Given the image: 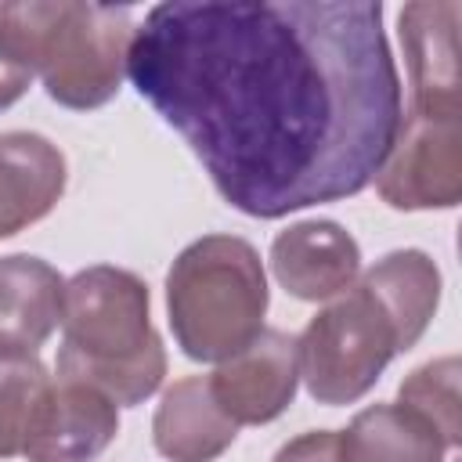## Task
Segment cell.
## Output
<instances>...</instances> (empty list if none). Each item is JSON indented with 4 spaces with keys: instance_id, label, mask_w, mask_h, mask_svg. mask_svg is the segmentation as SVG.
Returning <instances> with one entry per match:
<instances>
[{
    "instance_id": "6da1fadb",
    "label": "cell",
    "mask_w": 462,
    "mask_h": 462,
    "mask_svg": "<svg viewBox=\"0 0 462 462\" xmlns=\"http://www.w3.org/2000/svg\"><path fill=\"white\" fill-rule=\"evenodd\" d=\"M126 79L256 220L365 191L404 119L383 4L368 0L155 4Z\"/></svg>"
},
{
    "instance_id": "7a4b0ae2",
    "label": "cell",
    "mask_w": 462,
    "mask_h": 462,
    "mask_svg": "<svg viewBox=\"0 0 462 462\" xmlns=\"http://www.w3.org/2000/svg\"><path fill=\"white\" fill-rule=\"evenodd\" d=\"M148 285L112 263L76 271L61 292L58 375L101 390L116 408H134L162 386L166 346L152 328Z\"/></svg>"
},
{
    "instance_id": "3957f363",
    "label": "cell",
    "mask_w": 462,
    "mask_h": 462,
    "mask_svg": "<svg viewBox=\"0 0 462 462\" xmlns=\"http://www.w3.org/2000/svg\"><path fill=\"white\" fill-rule=\"evenodd\" d=\"M130 7L79 0L0 4V51L43 79L51 101L90 112L108 105L130 58Z\"/></svg>"
},
{
    "instance_id": "277c9868",
    "label": "cell",
    "mask_w": 462,
    "mask_h": 462,
    "mask_svg": "<svg viewBox=\"0 0 462 462\" xmlns=\"http://www.w3.org/2000/svg\"><path fill=\"white\" fill-rule=\"evenodd\" d=\"M267 274L260 253L238 235H202L166 274V314L191 361H227L263 332Z\"/></svg>"
},
{
    "instance_id": "5b68a950",
    "label": "cell",
    "mask_w": 462,
    "mask_h": 462,
    "mask_svg": "<svg viewBox=\"0 0 462 462\" xmlns=\"http://www.w3.org/2000/svg\"><path fill=\"white\" fill-rule=\"evenodd\" d=\"M300 379L318 404L339 408L361 401L397 354L393 328L375 300L350 285L328 300L300 332Z\"/></svg>"
},
{
    "instance_id": "8992f818",
    "label": "cell",
    "mask_w": 462,
    "mask_h": 462,
    "mask_svg": "<svg viewBox=\"0 0 462 462\" xmlns=\"http://www.w3.org/2000/svg\"><path fill=\"white\" fill-rule=\"evenodd\" d=\"M375 191L390 209H451L462 199V119H426L408 112L397 141L375 173Z\"/></svg>"
},
{
    "instance_id": "52a82bcc",
    "label": "cell",
    "mask_w": 462,
    "mask_h": 462,
    "mask_svg": "<svg viewBox=\"0 0 462 462\" xmlns=\"http://www.w3.org/2000/svg\"><path fill=\"white\" fill-rule=\"evenodd\" d=\"M458 18H462L458 0H415V4H404L397 14L415 116L462 119Z\"/></svg>"
},
{
    "instance_id": "ba28073f",
    "label": "cell",
    "mask_w": 462,
    "mask_h": 462,
    "mask_svg": "<svg viewBox=\"0 0 462 462\" xmlns=\"http://www.w3.org/2000/svg\"><path fill=\"white\" fill-rule=\"evenodd\" d=\"M300 354L296 339L282 328H263L245 350L220 361L209 375V390L235 426L274 422L296 397Z\"/></svg>"
},
{
    "instance_id": "9c48e42d",
    "label": "cell",
    "mask_w": 462,
    "mask_h": 462,
    "mask_svg": "<svg viewBox=\"0 0 462 462\" xmlns=\"http://www.w3.org/2000/svg\"><path fill=\"white\" fill-rule=\"evenodd\" d=\"M119 433V408L101 390L79 379H51V390L32 419L25 462H94Z\"/></svg>"
},
{
    "instance_id": "30bf717a",
    "label": "cell",
    "mask_w": 462,
    "mask_h": 462,
    "mask_svg": "<svg viewBox=\"0 0 462 462\" xmlns=\"http://www.w3.org/2000/svg\"><path fill=\"white\" fill-rule=\"evenodd\" d=\"M271 271L289 296L325 303L357 282L361 245L336 220H300L274 235Z\"/></svg>"
},
{
    "instance_id": "8fae6325",
    "label": "cell",
    "mask_w": 462,
    "mask_h": 462,
    "mask_svg": "<svg viewBox=\"0 0 462 462\" xmlns=\"http://www.w3.org/2000/svg\"><path fill=\"white\" fill-rule=\"evenodd\" d=\"M69 166L61 148L32 130L0 134V238L43 220L65 195Z\"/></svg>"
},
{
    "instance_id": "7c38bea8",
    "label": "cell",
    "mask_w": 462,
    "mask_h": 462,
    "mask_svg": "<svg viewBox=\"0 0 462 462\" xmlns=\"http://www.w3.org/2000/svg\"><path fill=\"white\" fill-rule=\"evenodd\" d=\"M238 437V426L224 415L209 390V375L177 379L152 419L155 451L170 462H217Z\"/></svg>"
},
{
    "instance_id": "4fadbf2b",
    "label": "cell",
    "mask_w": 462,
    "mask_h": 462,
    "mask_svg": "<svg viewBox=\"0 0 462 462\" xmlns=\"http://www.w3.org/2000/svg\"><path fill=\"white\" fill-rule=\"evenodd\" d=\"M386 314L397 354L411 350L430 328L440 303V267L422 249H393L379 256L357 282Z\"/></svg>"
},
{
    "instance_id": "5bb4252c",
    "label": "cell",
    "mask_w": 462,
    "mask_h": 462,
    "mask_svg": "<svg viewBox=\"0 0 462 462\" xmlns=\"http://www.w3.org/2000/svg\"><path fill=\"white\" fill-rule=\"evenodd\" d=\"M65 278L40 256H0V346L36 350L61 325Z\"/></svg>"
},
{
    "instance_id": "9a60e30c",
    "label": "cell",
    "mask_w": 462,
    "mask_h": 462,
    "mask_svg": "<svg viewBox=\"0 0 462 462\" xmlns=\"http://www.w3.org/2000/svg\"><path fill=\"white\" fill-rule=\"evenodd\" d=\"M444 437L411 408L372 404L339 433V462H444Z\"/></svg>"
},
{
    "instance_id": "2e32d148",
    "label": "cell",
    "mask_w": 462,
    "mask_h": 462,
    "mask_svg": "<svg viewBox=\"0 0 462 462\" xmlns=\"http://www.w3.org/2000/svg\"><path fill=\"white\" fill-rule=\"evenodd\" d=\"M47 390L51 375L36 350L0 346V458L22 455Z\"/></svg>"
},
{
    "instance_id": "e0dca14e",
    "label": "cell",
    "mask_w": 462,
    "mask_h": 462,
    "mask_svg": "<svg viewBox=\"0 0 462 462\" xmlns=\"http://www.w3.org/2000/svg\"><path fill=\"white\" fill-rule=\"evenodd\" d=\"M458 375L462 365L455 354L419 365L397 390V401L411 411H419L451 448L462 444V397H458Z\"/></svg>"
},
{
    "instance_id": "ac0fdd59",
    "label": "cell",
    "mask_w": 462,
    "mask_h": 462,
    "mask_svg": "<svg viewBox=\"0 0 462 462\" xmlns=\"http://www.w3.org/2000/svg\"><path fill=\"white\" fill-rule=\"evenodd\" d=\"M271 462H339V433L336 430L300 433L289 444H282Z\"/></svg>"
},
{
    "instance_id": "d6986e66",
    "label": "cell",
    "mask_w": 462,
    "mask_h": 462,
    "mask_svg": "<svg viewBox=\"0 0 462 462\" xmlns=\"http://www.w3.org/2000/svg\"><path fill=\"white\" fill-rule=\"evenodd\" d=\"M29 83H32V72L22 69L11 54L0 51V112L11 108V105L29 90Z\"/></svg>"
}]
</instances>
